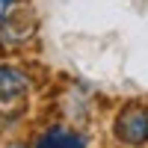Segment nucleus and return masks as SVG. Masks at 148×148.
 <instances>
[{"mask_svg": "<svg viewBox=\"0 0 148 148\" xmlns=\"http://www.w3.org/2000/svg\"><path fill=\"white\" fill-rule=\"evenodd\" d=\"M113 136L125 148H145L148 145V104L130 101L113 119Z\"/></svg>", "mask_w": 148, "mask_h": 148, "instance_id": "obj_1", "label": "nucleus"}, {"mask_svg": "<svg viewBox=\"0 0 148 148\" xmlns=\"http://www.w3.org/2000/svg\"><path fill=\"white\" fill-rule=\"evenodd\" d=\"M33 148H89L86 136L65 125H47L42 133H36Z\"/></svg>", "mask_w": 148, "mask_h": 148, "instance_id": "obj_2", "label": "nucleus"}, {"mask_svg": "<svg viewBox=\"0 0 148 148\" xmlns=\"http://www.w3.org/2000/svg\"><path fill=\"white\" fill-rule=\"evenodd\" d=\"M30 95V77L15 65H0V104H12Z\"/></svg>", "mask_w": 148, "mask_h": 148, "instance_id": "obj_3", "label": "nucleus"}, {"mask_svg": "<svg viewBox=\"0 0 148 148\" xmlns=\"http://www.w3.org/2000/svg\"><path fill=\"white\" fill-rule=\"evenodd\" d=\"M21 0H0V27H9L12 24V15L18 12Z\"/></svg>", "mask_w": 148, "mask_h": 148, "instance_id": "obj_4", "label": "nucleus"}, {"mask_svg": "<svg viewBox=\"0 0 148 148\" xmlns=\"http://www.w3.org/2000/svg\"><path fill=\"white\" fill-rule=\"evenodd\" d=\"M9 148H24V145H9Z\"/></svg>", "mask_w": 148, "mask_h": 148, "instance_id": "obj_5", "label": "nucleus"}]
</instances>
